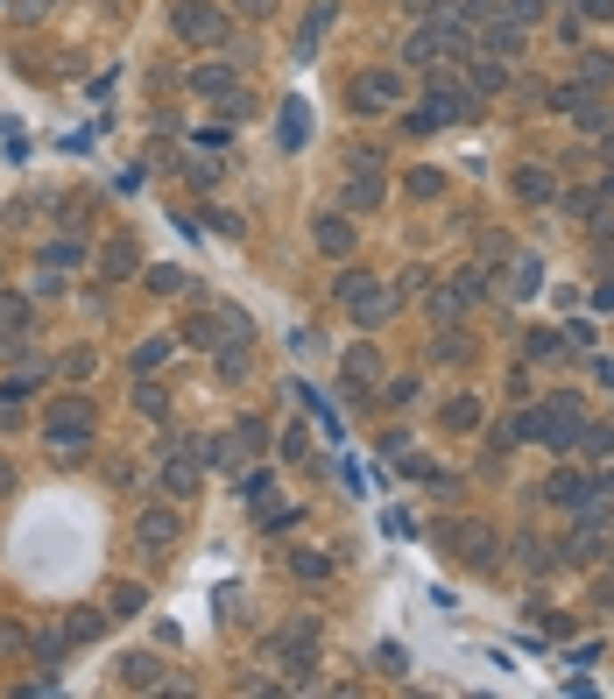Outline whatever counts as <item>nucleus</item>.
<instances>
[{
    "instance_id": "1",
    "label": "nucleus",
    "mask_w": 614,
    "mask_h": 699,
    "mask_svg": "<svg viewBox=\"0 0 614 699\" xmlns=\"http://www.w3.org/2000/svg\"><path fill=\"white\" fill-rule=\"evenodd\" d=\"M43 438H50L57 452H85V445H93V402L64 396L50 417H43Z\"/></svg>"
},
{
    "instance_id": "2",
    "label": "nucleus",
    "mask_w": 614,
    "mask_h": 699,
    "mask_svg": "<svg viewBox=\"0 0 614 699\" xmlns=\"http://www.w3.org/2000/svg\"><path fill=\"white\" fill-rule=\"evenodd\" d=\"M339 297H346V311H353L360 325H382V318L396 311V290L375 283V276H339Z\"/></svg>"
},
{
    "instance_id": "3",
    "label": "nucleus",
    "mask_w": 614,
    "mask_h": 699,
    "mask_svg": "<svg viewBox=\"0 0 614 699\" xmlns=\"http://www.w3.org/2000/svg\"><path fill=\"white\" fill-rule=\"evenodd\" d=\"M579 431H586V417H579V402H572V396H558V402H544V410H537V438L572 445Z\"/></svg>"
},
{
    "instance_id": "4",
    "label": "nucleus",
    "mask_w": 614,
    "mask_h": 699,
    "mask_svg": "<svg viewBox=\"0 0 614 699\" xmlns=\"http://www.w3.org/2000/svg\"><path fill=\"white\" fill-rule=\"evenodd\" d=\"M170 28H177L184 43H212V36H219V7H212V0H177V7H170Z\"/></svg>"
},
{
    "instance_id": "5",
    "label": "nucleus",
    "mask_w": 614,
    "mask_h": 699,
    "mask_svg": "<svg viewBox=\"0 0 614 699\" xmlns=\"http://www.w3.org/2000/svg\"><path fill=\"white\" fill-rule=\"evenodd\" d=\"M353 106H360V113H389V106H403V78H396V71H368V78H353Z\"/></svg>"
},
{
    "instance_id": "6",
    "label": "nucleus",
    "mask_w": 614,
    "mask_h": 699,
    "mask_svg": "<svg viewBox=\"0 0 614 699\" xmlns=\"http://www.w3.org/2000/svg\"><path fill=\"white\" fill-rule=\"evenodd\" d=\"M134 544H141V551H170V544H177V508H163V501H156V508H141Z\"/></svg>"
},
{
    "instance_id": "7",
    "label": "nucleus",
    "mask_w": 614,
    "mask_h": 699,
    "mask_svg": "<svg viewBox=\"0 0 614 699\" xmlns=\"http://www.w3.org/2000/svg\"><path fill=\"white\" fill-rule=\"evenodd\" d=\"M445 544H459L473 565H495V551H502V537H495L488 523H459V530H445Z\"/></svg>"
},
{
    "instance_id": "8",
    "label": "nucleus",
    "mask_w": 614,
    "mask_h": 699,
    "mask_svg": "<svg viewBox=\"0 0 614 699\" xmlns=\"http://www.w3.org/2000/svg\"><path fill=\"white\" fill-rule=\"evenodd\" d=\"M544 501H558V508H572V516H579V508H594V488H586V474H572V467H565V474H551V481H544Z\"/></svg>"
},
{
    "instance_id": "9",
    "label": "nucleus",
    "mask_w": 614,
    "mask_h": 699,
    "mask_svg": "<svg viewBox=\"0 0 614 699\" xmlns=\"http://www.w3.org/2000/svg\"><path fill=\"white\" fill-rule=\"evenodd\" d=\"M332 21H339V0H318V7H311L304 14V28H297V57H318V43H325V28H332Z\"/></svg>"
},
{
    "instance_id": "10",
    "label": "nucleus",
    "mask_w": 614,
    "mask_h": 699,
    "mask_svg": "<svg viewBox=\"0 0 614 699\" xmlns=\"http://www.w3.org/2000/svg\"><path fill=\"white\" fill-rule=\"evenodd\" d=\"M346 205H353V212L382 205V177H375V156H353V184H346Z\"/></svg>"
},
{
    "instance_id": "11",
    "label": "nucleus",
    "mask_w": 614,
    "mask_h": 699,
    "mask_svg": "<svg viewBox=\"0 0 614 699\" xmlns=\"http://www.w3.org/2000/svg\"><path fill=\"white\" fill-rule=\"evenodd\" d=\"M163 488H170V495H177V501H184V495H191V488H198V459H191L184 445H177L170 459H163Z\"/></svg>"
},
{
    "instance_id": "12",
    "label": "nucleus",
    "mask_w": 614,
    "mask_h": 699,
    "mask_svg": "<svg viewBox=\"0 0 614 699\" xmlns=\"http://www.w3.org/2000/svg\"><path fill=\"white\" fill-rule=\"evenodd\" d=\"M120 686H134V693H156V686H163V664H156L149 650H134V657L120 664Z\"/></svg>"
},
{
    "instance_id": "13",
    "label": "nucleus",
    "mask_w": 614,
    "mask_h": 699,
    "mask_svg": "<svg viewBox=\"0 0 614 699\" xmlns=\"http://www.w3.org/2000/svg\"><path fill=\"white\" fill-rule=\"evenodd\" d=\"M304 134H311V120H304V100H283V120H276V142H283V149H304Z\"/></svg>"
},
{
    "instance_id": "14",
    "label": "nucleus",
    "mask_w": 614,
    "mask_h": 699,
    "mask_svg": "<svg viewBox=\"0 0 614 699\" xmlns=\"http://www.w3.org/2000/svg\"><path fill=\"white\" fill-rule=\"evenodd\" d=\"M318 248H325V255H346V248H353V226H346L339 212H332V219H318Z\"/></svg>"
},
{
    "instance_id": "15",
    "label": "nucleus",
    "mask_w": 614,
    "mask_h": 699,
    "mask_svg": "<svg viewBox=\"0 0 614 699\" xmlns=\"http://www.w3.org/2000/svg\"><path fill=\"white\" fill-rule=\"evenodd\" d=\"M579 516H586V523H579V537H572V558H594V551L608 544V530L594 523V508H579Z\"/></svg>"
},
{
    "instance_id": "16",
    "label": "nucleus",
    "mask_w": 614,
    "mask_h": 699,
    "mask_svg": "<svg viewBox=\"0 0 614 699\" xmlns=\"http://www.w3.org/2000/svg\"><path fill=\"white\" fill-rule=\"evenodd\" d=\"M191 85L219 100V93H233V71H226V64H198V71H191Z\"/></svg>"
},
{
    "instance_id": "17",
    "label": "nucleus",
    "mask_w": 614,
    "mask_h": 699,
    "mask_svg": "<svg viewBox=\"0 0 614 699\" xmlns=\"http://www.w3.org/2000/svg\"><path fill=\"white\" fill-rule=\"evenodd\" d=\"M375 375H382L375 346H353V354H346V382H375Z\"/></svg>"
},
{
    "instance_id": "18",
    "label": "nucleus",
    "mask_w": 614,
    "mask_h": 699,
    "mask_svg": "<svg viewBox=\"0 0 614 699\" xmlns=\"http://www.w3.org/2000/svg\"><path fill=\"white\" fill-rule=\"evenodd\" d=\"M473 424H481V402H473V396L445 402V431H473Z\"/></svg>"
},
{
    "instance_id": "19",
    "label": "nucleus",
    "mask_w": 614,
    "mask_h": 699,
    "mask_svg": "<svg viewBox=\"0 0 614 699\" xmlns=\"http://www.w3.org/2000/svg\"><path fill=\"white\" fill-rule=\"evenodd\" d=\"M515 191L522 199H551V170H515Z\"/></svg>"
},
{
    "instance_id": "20",
    "label": "nucleus",
    "mask_w": 614,
    "mask_h": 699,
    "mask_svg": "<svg viewBox=\"0 0 614 699\" xmlns=\"http://www.w3.org/2000/svg\"><path fill=\"white\" fill-rule=\"evenodd\" d=\"M184 339H191V346H219L226 332H219V318H191V332H184Z\"/></svg>"
},
{
    "instance_id": "21",
    "label": "nucleus",
    "mask_w": 614,
    "mask_h": 699,
    "mask_svg": "<svg viewBox=\"0 0 614 699\" xmlns=\"http://www.w3.org/2000/svg\"><path fill=\"white\" fill-rule=\"evenodd\" d=\"M78 262H85L78 240H57V248H50V269H78Z\"/></svg>"
},
{
    "instance_id": "22",
    "label": "nucleus",
    "mask_w": 614,
    "mask_h": 699,
    "mask_svg": "<svg viewBox=\"0 0 614 699\" xmlns=\"http://www.w3.org/2000/svg\"><path fill=\"white\" fill-rule=\"evenodd\" d=\"M149 290H163V297H177V290H184V269H149Z\"/></svg>"
},
{
    "instance_id": "23",
    "label": "nucleus",
    "mask_w": 614,
    "mask_h": 699,
    "mask_svg": "<svg viewBox=\"0 0 614 699\" xmlns=\"http://www.w3.org/2000/svg\"><path fill=\"white\" fill-rule=\"evenodd\" d=\"M297 573H304V580H325V573H332V558H325V551H297Z\"/></svg>"
},
{
    "instance_id": "24",
    "label": "nucleus",
    "mask_w": 614,
    "mask_h": 699,
    "mask_svg": "<svg viewBox=\"0 0 614 699\" xmlns=\"http://www.w3.org/2000/svg\"><path fill=\"white\" fill-rule=\"evenodd\" d=\"M409 191H416V199H438V191H445V177H438V170H416V177H409Z\"/></svg>"
},
{
    "instance_id": "25",
    "label": "nucleus",
    "mask_w": 614,
    "mask_h": 699,
    "mask_svg": "<svg viewBox=\"0 0 614 699\" xmlns=\"http://www.w3.org/2000/svg\"><path fill=\"white\" fill-rule=\"evenodd\" d=\"M515 297H537V262H529V255L515 262Z\"/></svg>"
},
{
    "instance_id": "26",
    "label": "nucleus",
    "mask_w": 614,
    "mask_h": 699,
    "mask_svg": "<svg viewBox=\"0 0 614 699\" xmlns=\"http://www.w3.org/2000/svg\"><path fill=\"white\" fill-rule=\"evenodd\" d=\"M198 452H205V467H233V445H226V438H205Z\"/></svg>"
},
{
    "instance_id": "27",
    "label": "nucleus",
    "mask_w": 614,
    "mask_h": 699,
    "mask_svg": "<svg viewBox=\"0 0 614 699\" xmlns=\"http://www.w3.org/2000/svg\"><path fill=\"white\" fill-rule=\"evenodd\" d=\"M0 396H7V402H21V396H36V375H7V382H0Z\"/></svg>"
},
{
    "instance_id": "28",
    "label": "nucleus",
    "mask_w": 614,
    "mask_h": 699,
    "mask_svg": "<svg viewBox=\"0 0 614 699\" xmlns=\"http://www.w3.org/2000/svg\"><path fill=\"white\" fill-rule=\"evenodd\" d=\"M134 607H141V587H113V622H120V614H134Z\"/></svg>"
},
{
    "instance_id": "29",
    "label": "nucleus",
    "mask_w": 614,
    "mask_h": 699,
    "mask_svg": "<svg viewBox=\"0 0 614 699\" xmlns=\"http://www.w3.org/2000/svg\"><path fill=\"white\" fill-rule=\"evenodd\" d=\"M509 14H515V21H537V14H544V0H509Z\"/></svg>"
},
{
    "instance_id": "30",
    "label": "nucleus",
    "mask_w": 614,
    "mask_h": 699,
    "mask_svg": "<svg viewBox=\"0 0 614 699\" xmlns=\"http://www.w3.org/2000/svg\"><path fill=\"white\" fill-rule=\"evenodd\" d=\"M0 318H7V325H21V318H28V304H21V297H0Z\"/></svg>"
},
{
    "instance_id": "31",
    "label": "nucleus",
    "mask_w": 614,
    "mask_h": 699,
    "mask_svg": "<svg viewBox=\"0 0 614 699\" xmlns=\"http://www.w3.org/2000/svg\"><path fill=\"white\" fill-rule=\"evenodd\" d=\"M579 7H586V21H608L614 14V0H579Z\"/></svg>"
},
{
    "instance_id": "32",
    "label": "nucleus",
    "mask_w": 614,
    "mask_h": 699,
    "mask_svg": "<svg viewBox=\"0 0 614 699\" xmlns=\"http://www.w3.org/2000/svg\"><path fill=\"white\" fill-rule=\"evenodd\" d=\"M43 7H50V0H14V14H43Z\"/></svg>"
},
{
    "instance_id": "33",
    "label": "nucleus",
    "mask_w": 614,
    "mask_h": 699,
    "mask_svg": "<svg viewBox=\"0 0 614 699\" xmlns=\"http://www.w3.org/2000/svg\"><path fill=\"white\" fill-rule=\"evenodd\" d=\"M459 7H466V14H488V0H459Z\"/></svg>"
},
{
    "instance_id": "34",
    "label": "nucleus",
    "mask_w": 614,
    "mask_h": 699,
    "mask_svg": "<svg viewBox=\"0 0 614 699\" xmlns=\"http://www.w3.org/2000/svg\"><path fill=\"white\" fill-rule=\"evenodd\" d=\"M7 488H14V474H7V467H0V495H7Z\"/></svg>"
}]
</instances>
